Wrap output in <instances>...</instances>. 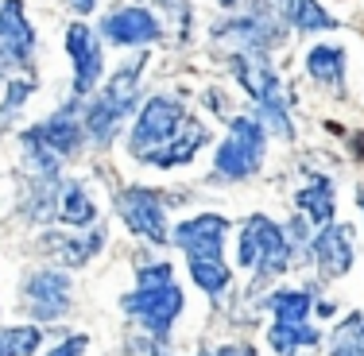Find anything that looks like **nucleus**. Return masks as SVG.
Instances as JSON below:
<instances>
[{
	"label": "nucleus",
	"mask_w": 364,
	"mask_h": 356,
	"mask_svg": "<svg viewBox=\"0 0 364 356\" xmlns=\"http://www.w3.org/2000/svg\"><path fill=\"white\" fill-rule=\"evenodd\" d=\"M182 306H186V298H182V286L175 283L171 264L140 267V286L124 298V310L140 321L151 337H167V329L175 325Z\"/></svg>",
	"instance_id": "1"
},
{
	"label": "nucleus",
	"mask_w": 364,
	"mask_h": 356,
	"mask_svg": "<svg viewBox=\"0 0 364 356\" xmlns=\"http://www.w3.org/2000/svg\"><path fill=\"white\" fill-rule=\"evenodd\" d=\"M140 70H144V58H136V63H128L124 70H117L112 82H109V90L85 109V132H90V140L109 144L112 136H117L120 120H124L128 112H132V105H136V93H140Z\"/></svg>",
	"instance_id": "2"
},
{
	"label": "nucleus",
	"mask_w": 364,
	"mask_h": 356,
	"mask_svg": "<svg viewBox=\"0 0 364 356\" xmlns=\"http://www.w3.org/2000/svg\"><path fill=\"white\" fill-rule=\"evenodd\" d=\"M264 151H267V132L259 128V120L252 117H232L229 124V136H225V144L218 147V159H213V167H218L221 178H252L259 171V163H264Z\"/></svg>",
	"instance_id": "3"
},
{
	"label": "nucleus",
	"mask_w": 364,
	"mask_h": 356,
	"mask_svg": "<svg viewBox=\"0 0 364 356\" xmlns=\"http://www.w3.org/2000/svg\"><path fill=\"white\" fill-rule=\"evenodd\" d=\"M275 325L267 329L275 356H294L302 345H318V329H310V291H275L272 294Z\"/></svg>",
	"instance_id": "4"
},
{
	"label": "nucleus",
	"mask_w": 364,
	"mask_h": 356,
	"mask_svg": "<svg viewBox=\"0 0 364 356\" xmlns=\"http://www.w3.org/2000/svg\"><path fill=\"white\" fill-rule=\"evenodd\" d=\"M237 259H240V267H256L259 275L283 271V267H287V259H291V248H287L283 229L272 221V217H264V213L248 217L245 229H240Z\"/></svg>",
	"instance_id": "5"
},
{
	"label": "nucleus",
	"mask_w": 364,
	"mask_h": 356,
	"mask_svg": "<svg viewBox=\"0 0 364 356\" xmlns=\"http://www.w3.org/2000/svg\"><path fill=\"white\" fill-rule=\"evenodd\" d=\"M182 105L171 97H151L147 105L140 109V120H136L132 128V140H128V151L136 155V159L144 163H155V155L163 151V147L171 144V136L178 132L182 124Z\"/></svg>",
	"instance_id": "6"
},
{
	"label": "nucleus",
	"mask_w": 364,
	"mask_h": 356,
	"mask_svg": "<svg viewBox=\"0 0 364 356\" xmlns=\"http://www.w3.org/2000/svg\"><path fill=\"white\" fill-rule=\"evenodd\" d=\"M117 213L124 217V225L144 240H155L163 244L167 240V213H163V202L155 190L147 186H128L117 194Z\"/></svg>",
	"instance_id": "7"
},
{
	"label": "nucleus",
	"mask_w": 364,
	"mask_h": 356,
	"mask_svg": "<svg viewBox=\"0 0 364 356\" xmlns=\"http://www.w3.org/2000/svg\"><path fill=\"white\" fill-rule=\"evenodd\" d=\"M66 55L74 63V97H85L90 90H97L101 70H105V55H101L97 31L90 23H70L66 28Z\"/></svg>",
	"instance_id": "8"
},
{
	"label": "nucleus",
	"mask_w": 364,
	"mask_h": 356,
	"mask_svg": "<svg viewBox=\"0 0 364 356\" xmlns=\"http://www.w3.org/2000/svg\"><path fill=\"white\" fill-rule=\"evenodd\" d=\"M225 232H229V221L218 213H202V217H190L175 229V244L186 252L190 264H213L221 259V244H225Z\"/></svg>",
	"instance_id": "9"
},
{
	"label": "nucleus",
	"mask_w": 364,
	"mask_h": 356,
	"mask_svg": "<svg viewBox=\"0 0 364 356\" xmlns=\"http://www.w3.org/2000/svg\"><path fill=\"white\" fill-rule=\"evenodd\" d=\"M36 50V31L23 16V0H4L0 4V77L12 66H28Z\"/></svg>",
	"instance_id": "10"
},
{
	"label": "nucleus",
	"mask_w": 364,
	"mask_h": 356,
	"mask_svg": "<svg viewBox=\"0 0 364 356\" xmlns=\"http://www.w3.org/2000/svg\"><path fill=\"white\" fill-rule=\"evenodd\" d=\"M23 302L31 306V314H36L39 321H50V318L66 314V310H70V279H66L63 271H55V267L36 271L28 283H23Z\"/></svg>",
	"instance_id": "11"
},
{
	"label": "nucleus",
	"mask_w": 364,
	"mask_h": 356,
	"mask_svg": "<svg viewBox=\"0 0 364 356\" xmlns=\"http://www.w3.org/2000/svg\"><path fill=\"white\" fill-rule=\"evenodd\" d=\"M101 31L117 47H140V43L159 39V20L147 8H112L105 16V23H101Z\"/></svg>",
	"instance_id": "12"
},
{
	"label": "nucleus",
	"mask_w": 364,
	"mask_h": 356,
	"mask_svg": "<svg viewBox=\"0 0 364 356\" xmlns=\"http://www.w3.org/2000/svg\"><path fill=\"white\" fill-rule=\"evenodd\" d=\"M28 136H31V140H39L43 147H47V151H55L58 159H63V155H74L77 147H82L85 128L77 124L74 105H66V109H58L50 120H43V124L28 128Z\"/></svg>",
	"instance_id": "13"
},
{
	"label": "nucleus",
	"mask_w": 364,
	"mask_h": 356,
	"mask_svg": "<svg viewBox=\"0 0 364 356\" xmlns=\"http://www.w3.org/2000/svg\"><path fill=\"white\" fill-rule=\"evenodd\" d=\"M314 256L318 264H322V275L326 279H337V275H345L353 267V244H349V229H341V225H326L322 232H318L314 240Z\"/></svg>",
	"instance_id": "14"
},
{
	"label": "nucleus",
	"mask_w": 364,
	"mask_h": 356,
	"mask_svg": "<svg viewBox=\"0 0 364 356\" xmlns=\"http://www.w3.org/2000/svg\"><path fill=\"white\" fill-rule=\"evenodd\" d=\"M205 140H210V136H205V128L198 124L194 117H182V124H178V132L171 136V144L155 155V167H182V163L194 159V151Z\"/></svg>",
	"instance_id": "15"
},
{
	"label": "nucleus",
	"mask_w": 364,
	"mask_h": 356,
	"mask_svg": "<svg viewBox=\"0 0 364 356\" xmlns=\"http://www.w3.org/2000/svg\"><path fill=\"white\" fill-rule=\"evenodd\" d=\"M299 210L310 217V221H318V225H329L333 221V182H329L326 175H314L306 182V186L299 190Z\"/></svg>",
	"instance_id": "16"
},
{
	"label": "nucleus",
	"mask_w": 364,
	"mask_h": 356,
	"mask_svg": "<svg viewBox=\"0 0 364 356\" xmlns=\"http://www.w3.org/2000/svg\"><path fill=\"white\" fill-rule=\"evenodd\" d=\"M97 217V205L90 202L82 182H63L58 190V221L63 225H90Z\"/></svg>",
	"instance_id": "17"
},
{
	"label": "nucleus",
	"mask_w": 364,
	"mask_h": 356,
	"mask_svg": "<svg viewBox=\"0 0 364 356\" xmlns=\"http://www.w3.org/2000/svg\"><path fill=\"white\" fill-rule=\"evenodd\" d=\"M306 70H310V77H318V82H326V85H341V77H345V50L341 47H329V43L310 47Z\"/></svg>",
	"instance_id": "18"
},
{
	"label": "nucleus",
	"mask_w": 364,
	"mask_h": 356,
	"mask_svg": "<svg viewBox=\"0 0 364 356\" xmlns=\"http://www.w3.org/2000/svg\"><path fill=\"white\" fill-rule=\"evenodd\" d=\"M287 16L299 31H329L337 28V20L326 12L318 0H287Z\"/></svg>",
	"instance_id": "19"
},
{
	"label": "nucleus",
	"mask_w": 364,
	"mask_h": 356,
	"mask_svg": "<svg viewBox=\"0 0 364 356\" xmlns=\"http://www.w3.org/2000/svg\"><path fill=\"white\" fill-rule=\"evenodd\" d=\"M329 356H364V314H349L333 329Z\"/></svg>",
	"instance_id": "20"
},
{
	"label": "nucleus",
	"mask_w": 364,
	"mask_h": 356,
	"mask_svg": "<svg viewBox=\"0 0 364 356\" xmlns=\"http://www.w3.org/2000/svg\"><path fill=\"white\" fill-rule=\"evenodd\" d=\"M43 341L39 325H8L0 329V352L4 356H31Z\"/></svg>",
	"instance_id": "21"
},
{
	"label": "nucleus",
	"mask_w": 364,
	"mask_h": 356,
	"mask_svg": "<svg viewBox=\"0 0 364 356\" xmlns=\"http://www.w3.org/2000/svg\"><path fill=\"white\" fill-rule=\"evenodd\" d=\"M47 248H55L58 256H63V264L70 267H82L93 259V252L101 248V232H93V237H82V240H66V237H47Z\"/></svg>",
	"instance_id": "22"
},
{
	"label": "nucleus",
	"mask_w": 364,
	"mask_h": 356,
	"mask_svg": "<svg viewBox=\"0 0 364 356\" xmlns=\"http://www.w3.org/2000/svg\"><path fill=\"white\" fill-rule=\"evenodd\" d=\"M31 90H36V82H12L8 85V97H4V105H0V132L16 120V112H20V105L28 101Z\"/></svg>",
	"instance_id": "23"
},
{
	"label": "nucleus",
	"mask_w": 364,
	"mask_h": 356,
	"mask_svg": "<svg viewBox=\"0 0 364 356\" xmlns=\"http://www.w3.org/2000/svg\"><path fill=\"white\" fill-rule=\"evenodd\" d=\"M85 349H90V337H70V341H63V345H55V349H50V356H82Z\"/></svg>",
	"instance_id": "24"
},
{
	"label": "nucleus",
	"mask_w": 364,
	"mask_h": 356,
	"mask_svg": "<svg viewBox=\"0 0 364 356\" xmlns=\"http://www.w3.org/2000/svg\"><path fill=\"white\" fill-rule=\"evenodd\" d=\"M93 4H97V0H70V8H74L77 16H90V12H93Z\"/></svg>",
	"instance_id": "25"
},
{
	"label": "nucleus",
	"mask_w": 364,
	"mask_h": 356,
	"mask_svg": "<svg viewBox=\"0 0 364 356\" xmlns=\"http://www.w3.org/2000/svg\"><path fill=\"white\" fill-rule=\"evenodd\" d=\"M202 356H252V349H218V352H202Z\"/></svg>",
	"instance_id": "26"
},
{
	"label": "nucleus",
	"mask_w": 364,
	"mask_h": 356,
	"mask_svg": "<svg viewBox=\"0 0 364 356\" xmlns=\"http://www.w3.org/2000/svg\"><path fill=\"white\" fill-rule=\"evenodd\" d=\"M360 210H364V190H360Z\"/></svg>",
	"instance_id": "27"
},
{
	"label": "nucleus",
	"mask_w": 364,
	"mask_h": 356,
	"mask_svg": "<svg viewBox=\"0 0 364 356\" xmlns=\"http://www.w3.org/2000/svg\"><path fill=\"white\" fill-rule=\"evenodd\" d=\"M221 4H225V8H229V4H232V0H221Z\"/></svg>",
	"instance_id": "28"
},
{
	"label": "nucleus",
	"mask_w": 364,
	"mask_h": 356,
	"mask_svg": "<svg viewBox=\"0 0 364 356\" xmlns=\"http://www.w3.org/2000/svg\"><path fill=\"white\" fill-rule=\"evenodd\" d=\"M0 356H4V352H0Z\"/></svg>",
	"instance_id": "29"
}]
</instances>
